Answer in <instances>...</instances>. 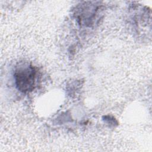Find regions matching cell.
Instances as JSON below:
<instances>
[{"label": "cell", "instance_id": "6da1fadb", "mask_svg": "<svg viewBox=\"0 0 152 152\" xmlns=\"http://www.w3.org/2000/svg\"><path fill=\"white\" fill-rule=\"evenodd\" d=\"M36 71L31 65L20 66L15 70L14 77L18 89L23 92H27L33 89Z\"/></svg>", "mask_w": 152, "mask_h": 152}]
</instances>
